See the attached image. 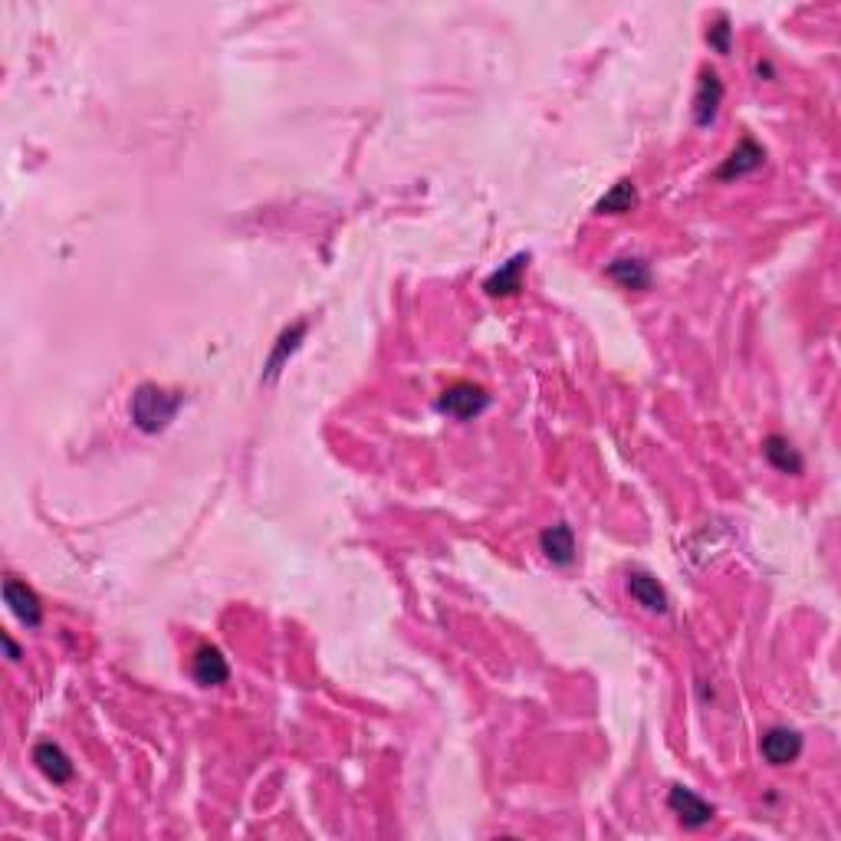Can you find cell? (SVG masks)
I'll list each match as a JSON object with an SVG mask.
<instances>
[{
    "label": "cell",
    "mask_w": 841,
    "mask_h": 841,
    "mask_svg": "<svg viewBox=\"0 0 841 841\" xmlns=\"http://www.w3.org/2000/svg\"><path fill=\"white\" fill-rule=\"evenodd\" d=\"M4 644H7V654H10V658H14V661H17V658H20V648H17V644H14V641H10L7 635H4Z\"/></svg>",
    "instance_id": "obj_18"
},
{
    "label": "cell",
    "mask_w": 841,
    "mask_h": 841,
    "mask_svg": "<svg viewBox=\"0 0 841 841\" xmlns=\"http://www.w3.org/2000/svg\"><path fill=\"white\" fill-rule=\"evenodd\" d=\"M33 763H37L40 773L50 782H56V786H63V782H69V779H73V773H76L73 763H69V756L63 753V746H56L50 740H43V743L33 746Z\"/></svg>",
    "instance_id": "obj_10"
},
{
    "label": "cell",
    "mask_w": 841,
    "mask_h": 841,
    "mask_svg": "<svg viewBox=\"0 0 841 841\" xmlns=\"http://www.w3.org/2000/svg\"><path fill=\"white\" fill-rule=\"evenodd\" d=\"M539 546H543L546 559L552 562V566H572L575 562V533L566 523H556V526L543 529V533H539Z\"/></svg>",
    "instance_id": "obj_11"
},
{
    "label": "cell",
    "mask_w": 841,
    "mask_h": 841,
    "mask_svg": "<svg viewBox=\"0 0 841 841\" xmlns=\"http://www.w3.org/2000/svg\"><path fill=\"white\" fill-rule=\"evenodd\" d=\"M191 674L201 687H221L230 677V664H227L224 654L214 648V644H201L191 658Z\"/></svg>",
    "instance_id": "obj_7"
},
{
    "label": "cell",
    "mask_w": 841,
    "mask_h": 841,
    "mask_svg": "<svg viewBox=\"0 0 841 841\" xmlns=\"http://www.w3.org/2000/svg\"><path fill=\"white\" fill-rule=\"evenodd\" d=\"M628 592L631 598L644 608V612H651V615H667V592H664V585L654 579L651 572H631L628 575Z\"/></svg>",
    "instance_id": "obj_9"
},
{
    "label": "cell",
    "mask_w": 841,
    "mask_h": 841,
    "mask_svg": "<svg viewBox=\"0 0 841 841\" xmlns=\"http://www.w3.org/2000/svg\"><path fill=\"white\" fill-rule=\"evenodd\" d=\"M490 408V395L483 385L474 382H454L441 391V398H437V411L447 414V418H457V421H474L480 418L483 411Z\"/></svg>",
    "instance_id": "obj_2"
},
{
    "label": "cell",
    "mask_w": 841,
    "mask_h": 841,
    "mask_svg": "<svg viewBox=\"0 0 841 841\" xmlns=\"http://www.w3.org/2000/svg\"><path fill=\"white\" fill-rule=\"evenodd\" d=\"M181 405H184V395H178V391H165L158 385H142L132 395V421H135L138 431L158 434L175 421Z\"/></svg>",
    "instance_id": "obj_1"
},
{
    "label": "cell",
    "mask_w": 841,
    "mask_h": 841,
    "mask_svg": "<svg viewBox=\"0 0 841 841\" xmlns=\"http://www.w3.org/2000/svg\"><path fill=\"white\" fill-rule=\"evenodd\" d=\"M720 102H723L720 76L713 73V69H704V73H700V83H697V96H694V122L700 125V129H707V125L717 122Z\"/></svg>",
    "instance_id": "obj_6"
},
{
    "label": "cell",
    "mask_w": 841,
    "mask_h": 841,
    "mask_svg": "<svg viewBox=\"0 0 841 841\" xmlns=\"http://www.w3.org/2000/svg\"><path fill=\"white\" fill-rule=\"evenodd\" d=\"M763 161H766L763 148H759V145L753 142V138H743V142L730 152V158L717 168V178H720V181H733V178L753 175L756 168H763Z\"/></svg>",
    "instance_id": "obj_8"
},
{
    "label": "cell",
    "mask_w": 841,
    "mask_h": 841,
    "mask_svg": "<svg viewBox=\"0 0 841 841\" xmlns=\"http://www.w3.org/2000/svg\"><path fill=\"white\" fill-rule=\"evenodd\" d=\"M608 276L621 286V290H648L651 270L641 257H618L608 263Z\"/></svg>",
    "instance_id": "obj_14"
},
{
    "label": "cell",
    "mask_w": 841,
    "mask_h": 841,
    "mask_svg": "<svg viewBox=\"0 0 841 841\" xmlns=\"http://www.w3.org/2000/svg\"><path fill=\"white\" fill-rule=\"evenodd\" d=\"M526 263H529V253H516L503 263V267L487 276V283H483V290L490 296H516L523 290V273H526Z\"/></svg>",
    "instance_id": "obj_12"
},
{
    "label": "cell",
    "mask_w": 841,
    "mask_h": 841,
    "mask_svg": "<svg viewBox=\"0 0 841 841\" xmlns=\"http://www.w3.org/2000/svg\"><path fill=\"white\" fill-rule=\"evenodd\" d=\"M4 602L10 605V612H14L27 628L43 625V605H40L37 592H33L27 582H20L17 575H7L4 579Z\"/></svg>",
    "instance_id": "obj_5"
},
{
    "label": "cell",
    "mask_w": 841,
    "mask_h": 841,
    "mask_svg": "<svg viewBox=\"0 0 841 841\" xmlns=\"http://www.w3.org/2000/svg\"><path fill=\"white\" fill-rule=\"evenodd\" d=\"M635 204H638V188H635V181L621 178V181L615 184V188L595 204V211H598V214H628V211H635Z\"/></svg>",
    "instance_id": "obj_16"
},
{
    "label": "cell",
    "mask_w": 841,
    "mask_h": 841,
    "mask_svg": "<svg viewBox=\"0 0 841 841\" xmlns=\"http://www.w3.org/2000/svg\"><path fill=\"white\" fill-rule=\"evenodd\" d=\"M763 454H766L769 464L779 470V474H792V477H796V474H802V470H805L802 454L789 444V437H782V434H769L766 437V441H763Z\"/></svg>",
    "instance_id": "obj_13"
},
{
    "label": "cell",
    "mask_w": 841,
    "mask_h": 841,
    "mask_svg": "<svg viewBox=\"0 0 841 841\" xmlns=\"http://www.w3.org/2000/svg\"><path fill=\"white\" fill-rule=\"evenodd\" d=\"M667 809L677 815V822L684 828H704L713 822V815H717V809H713L707 799H700L694 789H684V786H674L667 792Z\"/></svg>",
    "instance_id": "obj_3"
},
{
    "label": "cell",
    "mask_w": 841,
    "mask_h": 841,
    "mask_svg": "<svg viewBox=\"0 0 841 841\" xmlns=\"http://www.w3.org/2000/svg\"><path fill=\"white\" fill-rule=\"evenodd\" d=\"M306 339V322H296L293 329H286L280 339H276V349L270 352V359H267V372H263V382L267 385H273L276 382V375L283 372V365H286V359H290V355L299 349V342Z\"/></svg>",
    "instance_id": "obj_15"
},
{
    "label": "cell",
    "mask_w": 841,
    "mask_h": 841,
    "mask_svg": "<svg viewBox=\"0 0 841 841\" xmlns=\"http://www.w3.org/2000/svg\"><path fill=\"white\" fill-rule=\"evenodd\" d=\"M730 37H733V27H730L727 17H720V20L707 30V43H710L717 53H730Z\"/></svg>",
    "instance_id": "obj_17"
},
{
    "label": "cell",
    "mask_w": 841,
    "mask_h": 841,
    "mask_svg": "<svg viewBox=\"0 0 841 841\" xmlns=\"http://www.w3.org/2000/svg\"><path fill=\"white\" fill-rule=\"evenodd\" d=\"M759 753L769 766H789L802 756V736L789 727H769L759 740Z\"/></svg>",
    "instance_id": "obj_4"
}]
</instances>
